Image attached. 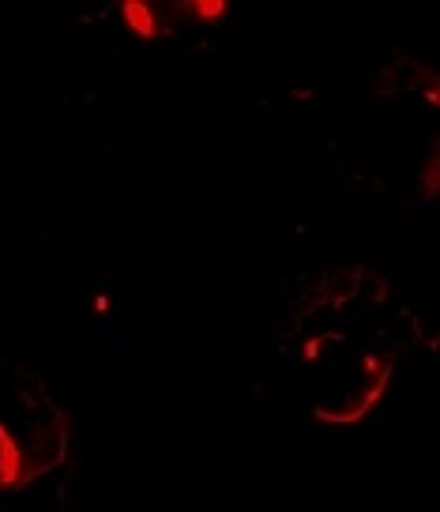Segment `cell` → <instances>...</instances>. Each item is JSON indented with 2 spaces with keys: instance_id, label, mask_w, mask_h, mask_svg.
I'll return each mask as SVG.
<instances>
[{
  "instance_id": "obj_1",
  "label": "cell",
  "mask_w": 440,
  "mask_h": 512,
  "mask_svg": "<svg viewBox=\"0 0 440 512\" xmlns=\"http://www.w3.org/2000/svg\"><path fill=\"white\" fill-rule=\"evenodd\" d=\"M275 347L298 400L316 418H362L392 384L399 362L388 283L365 268H339L301 283L275 317Z\"/></svg>"
},
{
  "instance_id": "obj_2",
  "label": "cell",
  "mask_w": 440,
  "mask_h": 512,
  "mask_svg": "<svg viewBox=\"0 0 440 512\" xmlns=\"http://www.w3.org/2000/svg\"><path fill=\"white\" fill-rule=\"evenodd\" d=\"M68 418L46 384L0 369V497L42 482L64 464Z\"/></svg>"
}]
</instances>
